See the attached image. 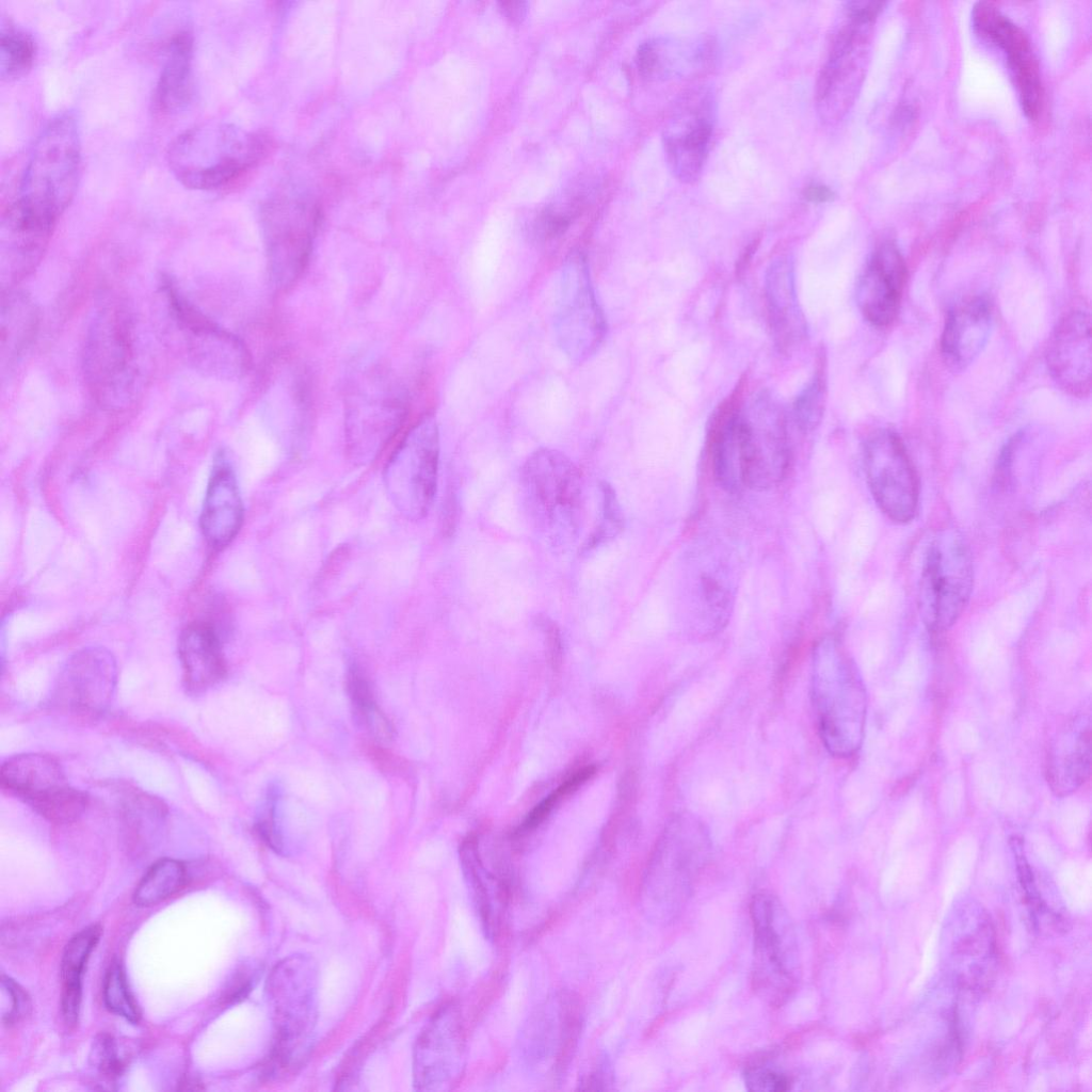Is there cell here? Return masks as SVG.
<instances>
[{
    "label": "cell",
    "mask_w": 1092,
    "mask_h": 1092,
    "mask_svg": "<svg viewBox=\"0 0 1092 1092\" xmlns=\"http://www.w3.org/2000/svg\"><path fill=\"white\" fill-rule=\"evenodd\" d=\"M884 5L882 1H850L846 3V12L850 20L866 25L878 16Z\"/></svg>",
    "instance_id": "51"
},
{
    "label": "cell",
    "mask_w": 1092,
    "mask_h": 1092,
    "mask_svg": "<svg viewBox=\"0 0 1092 1092\" xmlns=\"http://www.w3.org/2000/svg\"><path fill=\"white\" fill-rule=\"evenodd\" d=\"M199 523L206 542L215 550L228 546L243 523V504L236 473L223 451L213 462Z\"/></svg>",
    "instance_id": "26"
},
{
    "label": "cell",
    "mask_w": 1092,
    "mask_h": 1092,
    "mask_svg": "<svg viewBox=\"0 0 1092 1092\" xmlns=\"http://www.w3.org/2000/svg\"><path fill=\"white\" fill-rule=\"evenodd\" d=\"M90 1059L105 1078L113 1080L123 1072L124 1062L117 1054L114 1040L108 1034H100L96 1039Z\"/></svg>",
    "instance_id": "48"
},
{
    "label": "cell",
    "mask_w": 1092,
    "mask_h": 1092,
    "mask_svg": "<svg viewBox=\"0 0 1092 1092\" xmlns=\"http://www.w3.org/2000/svg\"><path fill=\"white\" fill-rule=\"evenodd\" d=\"M36 43L33 36L11 20H1L0 30V78L14 81L25 76L36 58Z\"/></svg>",
    "instance_id": "37"
},
{
    "label": "cell",
    "mask_w": 1092,
    "mask_h": 1092,
    "mask_svg": "<svg viewBox=\"0 0 1092 1092\" xmlns=\"http://www.w3.org/2000/svg\"><path fill=\"white\" fill-rule=\"evenodd\" d=\"M716 101L704 86L687 91L678 99L663 130L669 168L680 181H695L702 173L713 130Z\"/></svg>",
    "instance_id": "18"
},
{
    "label": "cell",
    "mask_w": 1092,
    "mask_h": 1092,
    "mask_svg": "<svg viewBox=\"0 0 1092 1092\" xmlns=\"http://www.w3.org/2000/svg\"><path fill=\"white\" fill-rule=\"evenodd\" d=\"M804 197L812 203H826L833 199L834 192L823 184H809L803 192Z\"/></svg>",
    "instance_id": "53"
},
{
    "label": "cell",
    "mask_w": 1092,
    "mask_h": 1092,
    "mask_svg": "<svg viewBox=\"0 0 1092 1092\" xmlns=\"http://www.w3.org/2000/svg\"><path fill=\"white\" fill-rule=\"evenodd\" d=\"M347 686L356 721L375 739L389 741L392 738V726L376 705L367 680L356 668L350 669Z\"/></svg>",
    "instance_id": "39"
},
{
    "label": "cell",
    "mask_w": 1092,
    "mask_h": 1092,
    "mask_svg": "<svg viewBox=\"0 0 1092 1092\" xmlns=\"http://www.w3.org/2000/svg\"><path fill=\"white\" fill-rule=\"evenodd\" d=\"M116 684L113 655L100 646L84 647L73 654L60 671L51 704L71 716L94 719L111 704Z\"/></svg>",
    "instance_id": "19"
},
{
    "label": "cell",
    "mask_w": 1092,
    "mask_h": 1092,
    "mask_svg": "<svg viewBox=\"0 0 1092 1092\" xmlns=\"http://www.w3.org/2000/svg\"><path fill=\"white\" fill-rule=\"evenodd\" d=\"M906 277L902 255L893 243L881 244L870 256L856 286V302L864 318L874 326L896 318Z\"/></svg>",
    "instance_id": "24"
},
{
    "label": "cell",
    "mask_w": 1092,
    "mask_h": 1092,
    "mask_svg": "<svg viewBox=\"0 0 1092 1092\" xmlns=\"http://www.w3.org/2000/svg\"><path fill=\"white\" fill-rule=\"evenodd\" d=\"M553 330L562 353L578 364L593 357L606 337V318L580 252L571 253L562 264Z\"/></svg>",
    "instance_id": "12"
},
{
    "label": "cell",
    "mask_w": 1092,
    "mask_h": 1092,
    "mask_svg": "<svg viewBox=\"0 0 1092 1092\" xmlns=\"http://www.w3.org/2000/svg\"><path fill=\"white\" fill-rule=\"evenodd\" d=\"M187 880L182 862L162 858L150 866L138 884L133 901L140 906H150L171 897L181 889Z\"/></svg>",
    "instance_id": "38"
},
{
    "label": "cell",
    "mask_w": 1092,
    "mask_h": 1092,
    "mask_svg": "<svg viewBox=\"0 0 1092 1092\" xmlns=\"http://www.w3.org/2000/svg\"><path fill=\"white\" fill-rule=\"evenodd\" d=\"M754 927L753 983L773 1005L782 1003L796 983L794 942L782 905L770 894H756L751 903Z\"/></svg>",
    "instance_id": "14"
},
{
    "label": "cell",
    "mask_w": 1092,
    "mask_h": 1092,
    "mask_svg": "<svg viewBox=\"0 0 1092 1092\" xmlns=\"http://www.w3.org/2000/svg\"><path fill=\"white\" fill-rule=\"evenodd\" d=\"M165 292L192 364L218 379H239L250 369L244 343L198 311L167 283Z\"/></svg>",
    "instance_id": "16"
},
{
    "label": "cell",
    "mask_w": 1092,
    "mask_h": 1092,
    "mask_svg": "<svg viewBox=\"0 0 1092 1092\" xmlns=\"http://www.w3.org/2000/svg\"><path fill=\"white\" fill-rule=\"evenodd\" d=\"M179 659L186 687L200 692L221 680L226 673L221 636L209 622H194L180 635Z\"/></svg>",
    "instance_id": "29"
},
{
    "label": "cell",
    "mask_w": 1092,
    "mask_h": 1092,
    "mask_svg": "<svg viewBox=\"0 0 1092 1092\" xmlns=\"http://www.w3.org/2000/svg\"><path fill=\"white\" fill-rule=\"evenodd\" d=\"M102 992L105 1003L111 1012L132 1024L140 1021V1009L129 990L119 963L113 962L107 970Z\"/></svg>",
    "instance_id": "43"
},
{
    "label": "cell",
    "mask_w": 1092,
    "mask_h": 1092,
    "mask_svg": "<svg viewBox=\"0 0 1092 1092\" xmlns=\"http://www.w3.org/2000/svg\"><path fill=\"white\" fill-rule=\"evenodd\" d=\"M601 493V520L583 544L582 551H589L615 537L623 529L624 517L615 489L607 482L599 484Z\"/></svg>",
    "instance_id": "44"
},
{
    "label": "cell",
    "mask_w": 1092,
    "mask_h": 1092,
    "mask_svg": "<svg viewBox=\"0 0 1092 1092\" xmlns=\"http://www.w3.org/2000/svg\"><path fill=\"white\" fill-rule=\"evenodd\" d=\"M735 421L744 487L766 491L777 486L790 465L784 413L771 398L760 395L749 406L740 402Z\"/></svg>",
    "instance_id": "11"
},
{
    "label": "cell",
    "mask_w": 1092,
    "mask_h": 1092,
    "mask_svg": "<svg viewBox=\"0 0 1092 1092\" xmlns=\"http://www.w3.org/2000/svg\"><path fill=\"white\" fill-rule=\"evenodd\" d=\"M971 20L979 36L1007 54L1023 111L1037 112L1041 108L1043 89L1039 65L1025 32L991 2L976 3Z\"/></svg>",
    "instance_id": "22"
},
{
    "label": "cell",
    "mask_w": 1092,
    "mask_h": 1092,
    "mask_svg": "<svg viewBox=\"0 0 1092 1092\" xmlns=\"http://www.w3.org/2000/svg\"><path fill=\"white\" fill-rule=\"evenodd\" d=\"M766 295L769 319L781 347H789L802 335V320L796 301L792 268L785 259L768 269Z\"/></svg>",
    "instance_id": "33"
},
{
    "label": "cell",
    "mask_w": 1092,
    "mask_h": 1092,
    "mask_svg": "<svg viewBox=\"0 0 1092 1092\" xmlns=\"http://www.w3.org/2000/svg\"><path fill=\"white\" fill-rule=\"evenodd\" d=\"M869 491L881 511L896 523H908L918 507V481L901 438L890 430H878L863 448Z\"/></svg>",
    "instance_id": "15"
},
{
    "label": "cell",
    "mask_w": 1092,
    "mask_h": 1092,
    "mask_svg": "<svg viewBox=\"0 0 1092 1092\" xmlns=\"http://www.w3.org/2000/svg\"><path fill=\"white\" fill-rule=\"evenodd\" d=\"M57 221L19 197L6 205L0 223L2 284L11 286L33 271L48 246Z\"/></svg>",
    "instance_id": "21"
},
{
    "label": "cell",
    "mask_w": 1092,
    "mask_h": 1092,
    "mask_svg": "<svg viewBox=\"0 0 1092 1092\" xmlns=\"http://www.w3.org/2000/svg\"><path fill=\"white\" fill-rule=\"evenodd\" d=\"M123 825L131 837L148 834L164 824L166 808L157 798L142 791H131L122 806Z\"/></svg>",
    "instance_id": "40"
},
{
    "label": "cell",
    "mask_w": 1092,
    "mask_h": 1092,
    "mask_svg": "<svg viewBox=\"0 0 1092 1092\" xmlns=\"http://www.w3.org/2000/svg\"><path fill=\"white\" fill-rule=\"evenodd\" d=\"M268 142L259 135L236 140L224 128L191 127L173 140L167 163L186 188L214 191L229 188L267 152Z\"/></svg>",
    "instance_id": "6"
},
{
    "label": "cell",
    "mask_w": 1092,
    "mask_h": 1092,
    "mask_svg": "<svg viewBox=\"0 0 1092 1092\" xmlns=\"http://www.w3.org/2000/svg\"><path fill=\"white\" fill-rule=\"evenodd\" d=\"M142 344L128 310L116 303L95 314L84 342L83 370L96 402L121 411L135 399L144 381Z\"/></svg>",
    "instance_id": "3"
},
{
    "label": "cell",
    "mask_w": 1092,
    "mask_h": 1092,
    "mask_svg": "<svg viewBox=\"0 0 1092 1092\" xmlns=\"http://www.w3.org/2000/svg\"><path fill=\"white\" fill-rule=\"evenodd\" d=\"M502 14L513 22H520L527 14V2L501 1L498 3Z\"/></svg>",
    "instance_id": "52"
},
{
    "label": "cell",
    "mask_w": 1092,
    "mask_h": 1092,
    "mask_svg": "<svg viewBox=\"0 0 1092 1092\" xmlns=\"http://www.w3.org/2000/svg\"><path fill=\"white\" fill-rule=\"evenodd\" d=\"M87 805V796L68 784L30 804L38 815L58 824L78 820Z\"/></svg>",
    "instance_id": "42"
},
{
    "label": "cell",
    "mask_w": 1092,
    "mask_h": 1092,
    "mask_svg": "<svg viewBox=\"0 0 1092 1092\" xmlns=\"http://www.w3.org/2000/svg\"><path fill=\"white\" fill-rule=\"evenodd\" d=\"M439 433L433 417L421 419L395 450L384 469V485L395 508L419 520L430 511L437 488Z\"/></svg>",
    "instance_id": "10"
},
{
    "label": "cell",
    "mask_w": 1092,
    "mask_h": 1092,
    "mask_svg": "<svg viewBox=\"0 0 1092 1092\" xmlns=\"http://www.w3.org/2000/svg\"><path fill=\"white\" fill-rule=\"evenodd\" d=\"M745 1083L749 1090L765 1092L786 1091L790 1087V1080L787 1076L765 1067H756L748 1071L745 1074Z\"/></svg>",
    "instance_id": "50"
},
{
    "label": "cell",
    "mask_w": 1092,
    "mask_h": 1092,
    "mask_svg": "<svg viewBox=\"0 0 1092 1092\" xmlns=\"http://www.w3.org/2000/svg\"><path fill=\"white\" fill-rule=\"evenodd\" d=\"M583 1025L579 997L569 991L559 992L532 1018L528 1028V1050L534 1062H549L555 1081L565 1075L576 1054Z\"/></svg>",
    "instance_id": "20"
},
{
    "label": "cell",
    "mask_w": 1092,
    "mask_h": 1092,
    "mask_svg": "<svg viewBox=\"0 0 1092 1092\" xmlns=\"http://www.w3.org/2000/svg\"><path fill=\"white\" fill-rule=\"evenodd\" d=\"M2 786L28 804L67 784L59 761L42 753L14 755L1 766Z\"/></svg>",
    "instance_id": "32"
},
{
    "label": "cell",
    "mask_w": 1092,
    "mask_h": 1092,
    "mask_svg": "<svg viewBox=\"0 0 1092 1092\" xmlns=\"http://www.w3.org/2000/svg\"><path fill=\"white\" fill-rule=\"evenodd\" d=\"M307 380L302 370H288L277 378L264 396L267 423L280 445L290 451L301 448L310 424Z\"/></svg>",
    "instance_id": "27"
},
{
    "label": "cell",
    "mask_w": 1092,
    "mask_h": 1092,
    "mask_svg": "<svg viewBox=\"0 0 1092 1092\" xmlns=\"http://www.w3.org/2000/svg\"><path fill=\"white\" fill-rule=\"evenodd\" d=\"M1048 757L1047 780L1053 790L1060 796L1076 790L1090 774V727L1067 732Z\"/></svg>",
    "instance_id": "34"
},
{
    "label": "cell",
    "mask_w": 1092,
    "mask_h": 1092,
    "mask_svg": "<svg viewBox=\"0 0 1092 1092\" xmlns=\"http://www.w3.org/2000/svg\"><path fill=\"white\" fill-rule=\"evenodd\" d=\"M741 402L740 391L722 403L709 430V453L716 481L725 492L736 494L744 487L735 418Z\"/></svg>",
    "instance_id": "31"
},
{
    "label": "cell",
    "mask_w": 1092,
    "mask_h": 1092,
    "mask_svg": "<svg viewBox=\"0 0 1092 1092\" xmlns=\"http://www.w3.org/2000/svg\"><path fill=\"white\" fill-rule=\"evenodd\" d=\"M31 1003L27 992L6 976L1 977V1017L6 1026L22 1019L30 1011Z\"/></svg>",
    "instance_id": "47"
},
{
    "label": "cell",
    "mask_w": 1092,
    "mask_h": 1092,
    "mask_svg": "<svg viewBox=\"0 0 1092 1092\" xmlns=\"http://www.w3.org/2000/svg\"><path fill=\"white\" fill-rule=\"evenodd\" d=\"M343 399L347 455L367 465L401 428L407 414L405 388L385 363L364 359L350 370Z\"/></svg>",
    "instance_id": "2"
},
{
    "label": "cell",
    "mask_w": 1092,
    "mask_h": 1092,
    "mask_svg": "<svg viewBox=\"0 0 1092 1092\" xmlns=\"http://www.w3.org/2000/svg\"><path fill=\"white\" fill-rule=\"evenodd\" d=\"M525 501L539 529L552 546L576 539L582 513V480L575 464L563 452L540 448L521 470Z\"/></svg>",
    "instance_id": "7"
},
{
    "label": "cell",
    "mask_w": 1092,
    "mask_h": 1092,
    "mask_svg": "<svg viewBox=\"0 0 1092 1092\" xmlns=\"http://www.w3.org/2000/svg\"><path fill=\"white\" fill-rule=\"evenodd\" d=\"M38 324V310L25 293L7 290L1 303V364L12 365L31 344Z\"/></svg>",
    "instance_id": "35"
},
{
    "label": "cell",
    "mask_w": 1092,
    "mask_h": 1092,
    "mask_svg": "<svg viewBox=\"0 0 1092 1092\" xmlns=\"http://www.w3.org/2000/svg\"><path fill=\"white\" fill-rule=\"evenodd\" d=\"M576 212L574 206L558 205L545 207L533 220L531 234L539 242H547L561 237Z\"/></svg>",
    "instance_id": "46"
},
{
    "label": "cell",
    "mask_w": 1092,
    "mask_h": 1092,
    "mask_svg": "<svg viewBox=\"0 0 1092 1092\" xmlns=\"http://www.w3.org/2000/svg\"><path fill=\"white\" fill-rule=\"evenodd\" d=\"M716 60V43L709 36L656 37L637 51L641 76L651 81L694 78L708 71Z\"/></svg>",
    "instance_id": "25"
},
{
    "label": "cell",
    "mask_w": 1092,
    "mask_h": 1092,
    "mask_svg": "<svg viewBox=\"0 0 1092 1092\" xmlns=\"http://www.w3.org/2000/svg\"><path fill=\"white\" fill-rule=\"evenodd\" d=\"M194 43L188 29L167 41L164 61L154 92V110L163 116L181 111L192 95Z\"/></svg>",
    "instance_id": "30"
},
{
    "label": "cell",
    "mask_w": 1092,
    "mask_h": 1092,
    "mask_svg": "<svg viewBox=\"0 0 1092 1092\" xmlns=\"http://www.w3.org/2000/svg\"><path fill=\"white\" fill-rule=\"evenodd\" d=\"M810 695L826 751L839 758L852 756L864 737L866 693L854 661L834 636L814 646Z\"/></svg>",
    "instance_id": "1"
},
{
    "label": "cell",
    "mask_w": 1092,
    "mask_h": 1092,
    "mask_svg": "<svg viewBox=\"0 0 1092 1092\" xmlns=\"http://www.w3.org/2000/svg\"><path fill=\"white\" fill-rule=\"evenodd\" d=\"M682 625L697 638L728 623L737 591V561L722 543L695 545L682 562Z\"/></svg>",
    "instance_id": "8"
},
{
    "label": "cell",
    "mask_w": 1092,
    "mask_h": 1092,
    "mask_svg": "<svg viewBox=\"0 0 1092 1092\" xmlns=\"http://www.w3.org/2000/svg\"><path fill=\"white\" fill-rule=\"evenodd\" d=\"M274 1026L272 1072L292 1071L310 1050L318 1016V968L312 958L292 954L279 961L266 985Z\"/></svg>",
    "instance_id": "4"
},
{
    "label": "cell",
    "mask_w": 1092,
    "mask_h": 1092,
    "mask_svg": "<svg viewBox=\"0 0 1092 1092\" xmlns=\"http://www.w3.org/2000/svg\"><path fill=\"white\" fill-rule=\"evenodd\" d=\"M1046 364L1053 380L1065 392L1086 397L1091 389V321L1075 309L1055 327L1047 346Z\"/></svg>",
    "instance_id": "23"
},
{
    "label": "cell",
    "mask_w": 1092,
    "mask_h": 1092,
    "mask_svg": "<svg viewBox=\"0 0 1092 1092\" xmlns=\"http://www.w3.org/2000/svg\"><path fill=\"white\" fill-rule=\"evenodd\" d=\"M825 401V369L823 362H821L793 404V420L802 433H810L819 427L823 417Z\"/></svg>",
    "instance_id": "41"
},
{
    "label": "cell",
    "mask_w": 1092,
    "mask_h": 1092,
    "mask_svg": "<svg viewBox=\"0 0 1092 1092\" xmlns=\"http://www.w3.org/2000/svg\"><path fill=\"white\" fill-rule=\"evenodd\" d=\"M101 932L100 926L92 925L74 935L65 946L61 960V1008L63 1018L69 1026H74L78 1022L82 975Z\"/></svg>",
    "instance_id": "36"
},
{
    "label": "cell",
    "mask_w": 1092,
    "mask_h": 1092,
    "mask_svg": "<svg viewBox=\"0 0 1092 1092\" xmlns=\"http://www.w3.org/2000/svg\"><path fill=\"white\" fill-rule=\"evenodd\" d=\"M973 562L963 540L944 532L928 546L918 588V607L933 632L950 628L964 611L973 590Z\"/></svg>",
    "instance_id": "9"
},
{
    "label": "cell",
    "mask_w": 1092,
    "mask_h": 1092,
    "mask_svg": "<svg viewBox=\"0 0 1092 1092\" xmlns=\"http://www.w3.org/2000/svg\"><path fill=\"white\" fill-rule=\"evenodd\" d=\"M465 1026L459 1005L440 1006L417 1038L413 1055L414 1086L418 1091H443L463 1072Z\"/></svg>",
    "instance_id": "17"
},
{
    "label": "cell",
    "mask_w": 1092,
    "mask_h": 1092,
    "mask_svg": "<svg viewBox=\"0 0 1092 1092\" xmlns=\"http://www.w3.org/2000/svg\"><path fill=\"white\" fill-rule=\"evenodd\" d=\"M81 134L76 115L53 116L36 138L20 178L17 197L54 218L70 205L81 172Z\"/></svg>",
    "instance_id": "5"
},
{
    "label": "cell",
    "mask_w": 1092,
    "mask_h": 1092,
    "mask_svg": "<svg viewBox=\"0 0 1092 1092\" xmlns=\"http://www.w3.org/2000/svg\"><path fill=\"white\" fill-rule=\"evenodd\" d=\"M992 325V308L985 298L975 296L956 305L947 316L942 335L945 363L954 370L965 369L985 347Z\"/></svg>",
    "instance_id": "28"
},
{
    "label": "cell",
    "mask_w": 1092,
    "mask_h": 1092,
    "mask_svg": "<svg viewBox=\"0 0 1092 1092\" xmlns=\"http://www.w3.org/2000/svg\"><path fill=\"white\" fill-rule=\"evenodd\" d=\"M280 788L273 784L269 787L263 804L257 815V831L267 845L277 853L285 852V839L279 819Z\"/></svg>",
    "instance_id": "45"
},
{
    "label": "cell",
    "mask_w": 1092,
    "mask_h": 1092,
    "mask_svg": "<svg viewBox=\"0 0 1092 1092\" xmlns=\"http://www.w3.org/2000/svg\"><path fill=\"white\" fill-rule=\"evenodd\" d=\"M320 222L317 205L278 199L262 211V231L271 282L278 290L292 287L306 269Z\"/></svg>",
    "instance_id": "13"
},
{
    "label": "cell",
    "mask_w": 1092,
    "mask_h": 1092,
    "mask_svg": "<svg viewBox=\"0 0 1092 1092\" xmlns=\"http://www.w3.org/2000/svg\"><path fill=\"white\" fill-rule=\"evenodd\" d=\"M593 773L594 768L592 767H587L584 769L579 770L575 775H573L564 784H562L556 791H553L552 794H550L542 803L536 805V807L532 810V813L528 816L527 820L524 822L521 829L530 830L533 826L537 825L549 813L551 807L559 799H561L564 794H567L568 792L577 788L580 784L590 778L593 775Z\"/></svg>",
    "instance_id": "49"
}]
</instances>
